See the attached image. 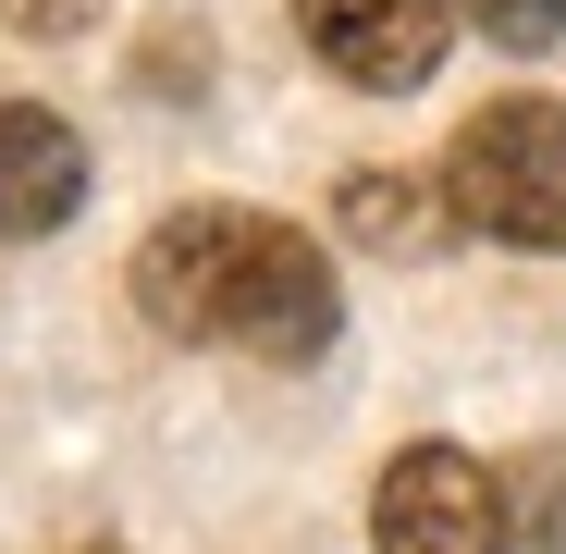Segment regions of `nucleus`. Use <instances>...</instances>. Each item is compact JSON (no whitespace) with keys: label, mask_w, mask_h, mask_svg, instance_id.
<instances>
[{"label":"nucleus","mask_w":566,"mask_h":554,"mask_svg":"<svg viewBox=\"0 0 566 554\" xmlns=\"http://www.w3.org/2000/svg\"><path fill=\"white\" fill-rule=\"evenodd\" d=\"M468 25H481L493 50H554L566 38V0H468Z\"/></svg>","instance_id":"nucleus-8"},{"label":"nucleus","mask_w":566,"mask_h":554,"mask_svg":"<svg viewBox=\"0 0 566 554\" xmlns=\"http://www.w3.org/2000/svg\"><path fill=\"white\" fill-rule=\"evenodd\" d=\"M455 13H468V0H296L308 50H321V62H333L345 86H369V100H395V86H419V74L443 62Z\"/></svg>","instance_id":"nucleus-4"},{"label":"nucleus","mask_w":566,"mask_h":554,"mask_svg":"<svg viewBox=\"0 0 566 554\" xmlns=\"http://www.w3.org/2000/svg\"><path fill=\"white\" fill-rule=\"evenodd\" d=\"M86 13H99V0H0V25H13V38H74Z\"/></svg>","instance_id":"nucleus-9"},{"label":"nucleus","mask_w":566,"mask_h":554,"mask_svg":"<svg viewBox=\"0 0 566 554\" xmlns=\"http://www.w3.org/2000/svg\"><path fill=\"white\" fill-rule=\"evenodd\" d=\"M443 210L493 247H554L566 259V112L554 100H493L468 112L443 160Z\"/></svg>","instance_id":"nucleus-2"},{"label":"nucleus","mask_w":566,"mask_h":554,"mask_svg":"<svg viewBox=\"0 0 566 554\" xmlns=\"http://www.w3.org/2000/svg\"><path fill=\"white\" fill-rule=\"evenodd\" d=\"M505 530H517V554H566V456L554 443H530L505 469Z\"/></svg>","instance_id":"nucleus-7"},{"label":"nucleus","mask_w":566,"mask_h":554,"mask_svg":"<svg viewBox=\"0 0 566 554\" xmlns=\"http://www.w3.org/2000/svg\"><path fill=\"white\" fill-rule=\"evenodd\" d=\"M86 210V148L62 112L38 100H0V247H25V234H62Z\"/></svg>","instance_id":"nucleus-5"},{"label":"nucleus","mask_w":566,"mask_h":554,"mask_svg":"<svg viewBox=\"0 0 566 554\" xmlns=\"http://www.w3.org/2000/svg\"><path fill=\"white\" fill-rule=\"evenodd\" d=\"M136 309L172 345H234V357H271V369H296L345 333L333 259L271 210H172L136 247Z\"/></svg>","instance_id":"nucleus-1"},{"label":"nucleus","mask_w":566,"mask_h":554,"mask_svg":"<svg viewBox=\"0 0 566 554\" xmlns=\"http://www.w3.org/2000/svg\"><path fill=\"white\" fill-rule=\"evenodd\" d=\"M86 554H112V542H86Z\"/></svg>","instance_id":"nucleus-10"},{"label":"nucleus","mask_w":566,"mask_h":554,"mask_svg":"<svg viewBox=\"0 0 566 554\" xmlns=\"http://www.w3.org/2000/svg\"><path fill=\"white\" fill-rule=\"evenodd\" d=\"M345 234L357 247H382V259H419V247H443L455 234V210H443V185H419V173H345Z\"/></svg>","instance_id":"nucleus-6"},{"label":"nucleus","mask_w":566,"mask_h":554,"mask_svg":"<svg viewBox=\"0 0 566 554\" xmlns=\"http://www.w3.org/2000/svg\"><path fill=\"white\" fill-rule=\"evenodd\" d=\"M382 554H517L505 530V469H481L468 443H407L382 469V505H369Z\"/></svg>","instance_id":"nucleus-3"}]
</instances>
